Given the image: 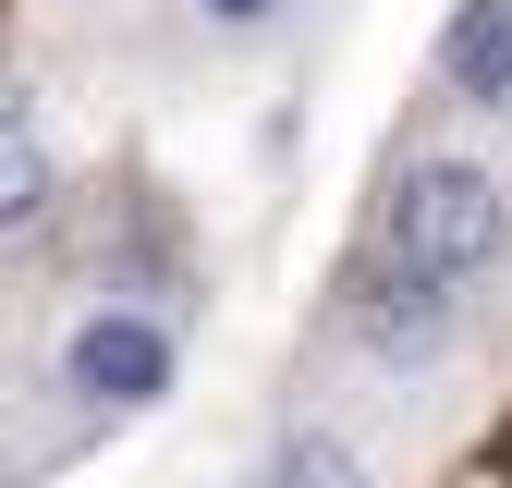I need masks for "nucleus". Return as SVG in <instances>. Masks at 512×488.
I'll return each mask as SVG.
<instances>
[{
    "label": "nucleus",
    "instance_id": "obj_1",
    "mask_svg": "<svg viewBox=\"0 0 512 488\" xmlns=\"http://www.w3.org/2000/svg\"><path fill=\"white\" fill-rule=\"evenodd\" d=\"M378 244L439 269V281H476V269L512 257V196L476 159H415V171H391V196H378Z\"/></svg>",
    "mask_w": 512,
    "mask_h": 488
},
{
    "label": "nucleus",
    "instance_id": "obj_2",
    "mask_svg": "<svg viewBox=\"0 0 512 488\" xmlns=\"http://www.w3.org/2000/svg\"><path fill=\"white\" fill-rule=\"evenodd\" d=\"M342 330L378 366H427V354H452V281L391 257V244H366V257L342 269Z\"/></svg>",
    "mask_w": 512,
    "mask_h": 488
},
{
    "label": "nucleus",
    "instance_id": "obj_3",
    "mask_svg": "<svg viewBox=\"0 0 512 488\" xmlns=\"http://www.w3.org/2000/svg\"><path fill=\"white\" fill-rule=\"evenodd\" d=\"M171 379H183V342L147 305H98V318H74V342H61V391L86 415H147Z\"/></svg>",
    "mask_w": 512,
    "mask_h": 488
},
{
    "label": "nucleus",
    "instance_id": "obj_4",
    "mask_svg": "<svg viewBox=\"0 0 512 488\" xmlns=\"http://www.w3.org/2000/svg\"><path fill=\"white\" fill-rule=\"evenodd\" d=\"M439 86L512 122V0H464V25L439 37Z\"/></svg>",
    "mask_w": 512,
    "mask_h": 488
},
{
    "label": "nucleus",
    "instance_id": "obj_5",
    "mask_svg": "<svg viewBox=\"0 0 512 488\" xmlns=\"http://www.w3.org/2000/svg\"><path fill=\"white\" fill-rule=\"evenodd\" d=\"M61 208V159H49V135H37V110L13 98V122H0V232H25V220H49Z\"/></svg>",
    "mask_w": 512,
    "mask_h": 488
},
{
    "label": "nucleus",
    "instance_id": "obj_6",
    "mask_svg": "<svg viewBox=\"0 0 512 488\" xmlns=\"http://www.w3.org/2000/svg\"><path fill=\"white\" fill-rule=\"evenodd\" d=\"M269 488H366V464L330 440V427H293V440L269 452Z\"/></svg>",
    "mask_w": 512,
    "mask_h": 488
},
{
    "label": "nucleus",
    "instance_id": "obj_7",
    "mask_svg": "<svg viewBox=\"0 0 512 488\" xmlns=\"http://www.w3.org/2000/svg\"><path fill=\"white\" fill-rule=\"evenodd\" d=\"M196 13H208V25H232V37H256V25L281 13V0H196Z\"/></svg>",
    "mask_w": 512,
    "mask_h": 488
},
{
    "label": "nucleus",
    "instance_id": "obj_8",
    "mask_svg": "<svg viewBox=\"0 0 512 488\" xmlns=\"http://www.w3.org/2000/svg\"><path fill=\"white\" fill-rule=\"evenodd\" d=\"M488 464H500V476H512V415H500V427H488Z\"/></svg>",
    "mask_w": 512,
    "mask_h": 488
}]
</instances>
